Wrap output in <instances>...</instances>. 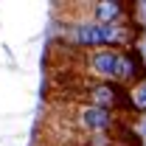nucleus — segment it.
<instances>
[{
  "label": "nucleus",
  "instance_id": "4",
  "mask_svg": "<svg viewBox=\"0 0 146 146\" xmlns=\"http://www.w3.org/2000/svg\"><path fill=\"white\" fill-rule=\"evenodd\" d=\"M73 11H76V14H82V20L107 23V25H121V23H132L135 6H129V3H115V0H101V3L76 6Z\"/></svg>",
  "mask_w": 146,
  "mask_h": 146
},
{
  "label": "nucleus",
  "instance_id": "3",
  "mask_svg": "<svg viewBox=\"0 0 146 146\" xmlns=\"http://www.w3.org/2000/svg\"><path fill=\"white\" fill-rule=\"evenodd\" d=\"M65 48L73 51H101V48H132L138 39V31L132 23L107 25V23H93V20H76L62 28Z\"/></svg>",
  "mask_w": 146,
  "mask_h": 146
},
{
  "label": "nucleus",
  "instance_id": "2",
  "mask_svg": "<svg viewBox=\"0 0 146 146\" xmlns=\"http://www.w3.org/2000/svg\"><path fill=\"white\" fill-rule=\"evenodd\" d=\"M51 121L76 135H110V138H132L135 118L118 115L93 104H54Z\"/></svg>",
  "mask_w": 146,
  "mask_h": 146
},
{
  "label": "nucleus",
  "instance_id": "1",
  "mask_svg": "<svg viewBox=\"0 0 146 146\" xmlns=\"http://www.w3.org/2000/svg\"><path fill=\"white\" fill-rule=\"evenodd\" d=\"M62 65L51 73H76L96 82H110L121 87H135L146 79V62L138 48H101V51H73L56 48Z\"/></svg>",
  "mask_w": 146,
  "mask_h": 146
}]
</instances>
